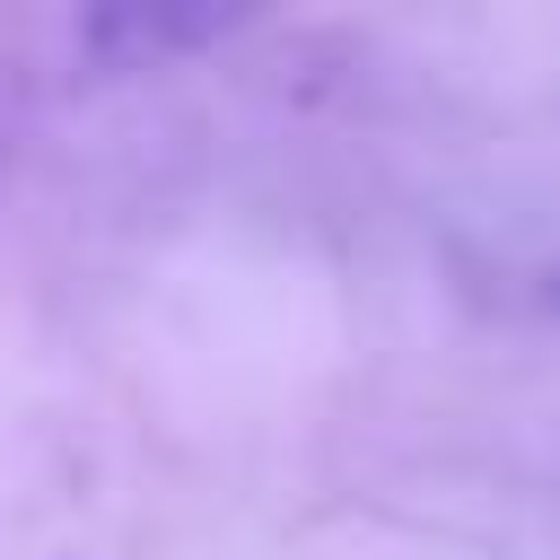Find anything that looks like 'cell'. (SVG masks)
<instances>
[{"instance_id":"obj_1","label":"cell","mask_w":560,"mask_h":560,"mask_svg":"<svg viewBox=\"0 0 560 560\" xmlns=\"http://www.w3.org/2000/svg\"><path fill=\"white\" fill-rule=\"evenodd\" d=\"M228 26H236L228 9H96L88 44H114V70H131V61H158L175 44H219Z\"/></svg>"}]
</instances>
